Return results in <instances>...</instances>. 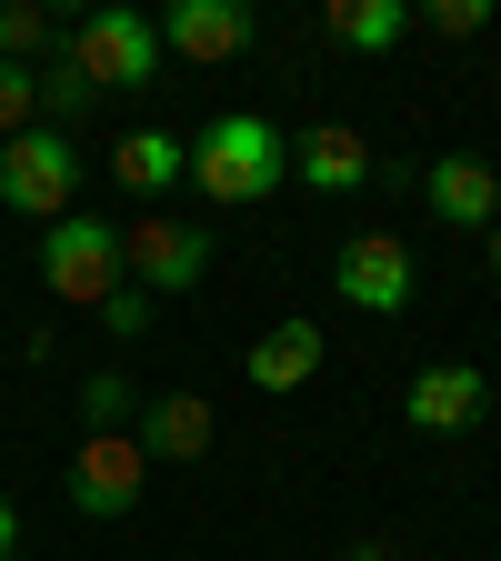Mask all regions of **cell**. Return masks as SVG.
Listing matches in <instances>:
<instances>
[{"label":"cell","instance_id":"cell-1","mask_svg":"<svg viewBox=\"0 0 501 561\" xmlns=\"http://www.w3.org/2000/svg\"><path fill=\"white\" fill-rule=\"evenodd\" d=\"M191 181H201V201L251 210V201H271L281 181H292V140H281L261 111H221L210 130H191Z\"/></svg>","mask_w":501,"mask_h":561},{"label":"cell","instance_id":"cell-2","mask_svg":"<svg viewBox=\"0 0 501 561\" xmlns=\"http://www.w3.org/2000/svg\"><path fill=\"white\" fill-rule=\"evenodd\" d=\"M70 201H81V140L31 121L21 140H0V210H21V221H70Z\"/></svg>","mask_w":501,"mask_h":561},{"label":"cell","instance_id":"cell-3","mask_svg":"<svg viewBox=\"0 0 501 561\" xmlns=\"http://www.w3.org/2000/svg\"><path fill=\"white\" fill-rule=\"evenodd\" d=\"M60 50L81 60V81L91 91H140L161 70V21L151 11H121V0H101V11H81L60 31Z\"/></svg>","mask_w":501,"mask_h":561},{"label":"cell","instance_id":"cell-4","mask_svg":"<svg viewBox=\"0 0 501 561\" xmlns=\"http://www.w3.org/2000/svg\"><path fill=\"white\" fill-rule=\"evenodd\" d=\"M121 280H130V271H121V231H111V221L70 210V221H50V231H41V291H50V301L101 311Z\"/></svg>","mask_w":501,"mask_h":561},{"label":"cell","instance_id":"cell-5","mask_svg":"<svg viewBox=\"0 0 501 561\" xmlns=\"http://www.w3.org/2000/svg\"><path fill=\"white\" fill-rule=\"evenodd\" d=\"M140 481H151L140 432H81V451H70V512H81V522H130Z\"/></svg>","mask_w":501,"mask_h":561},{"label":"cell","instance_id":"cell-6","mask_svg":"<svg viewBox=\"0 0 501 561\" xmlns=\"http://www.w3.org/2000/svg\"><path fill=\"white\" fill-rule=\"evenodd\" d=\"M331 291H341L351 311H411L421 261H411V241H401V231H351V241H341V261H331Z\"/></svg>","mask_w":501,"mask_h":561},{"label":"cell","instance_id":"cell-7","mask_svg":"<svg viewBox=\"0 0 501 561\" xmlns=\"http://www.w3.org/2000/svg\"><path fill=\"white\" fill-rule=\"evenodd\" d=\"M121 271L140 280V291H191V280L210 271V231L201 221H171V210H140V221L121 231Z\"/></svg>","mask_w":501,"mask_h":561},{"label":"cell","instance_id":"cell-8","mask_svg":"<svg viewBox=\"0 0 501 561\" xmlns=\"http://www.w3.org/2000/svg\"><path fill=\"white\" fill-rule=\"evenodd\" d=\"M251 41H261L251 0H171V11H161V50H181V60H201V70L241 60Z\"/></svg>","mask_w":501,"mask_h":561},{"label":"cell","instance_id":"cell-9","mask_svg":"<svg viewBox=\"0 0 501 561\" xmlns=\"http://www.w3.org/2000/svg\"><path fill=\"white\" fill-rule=\"evenodd\" d=\"M481 411H491V381L471 362H432V371H411V391H401V421H411V432H432V442L471 432Z\"/></svg>","mask_w":501,"mask_h":561},{"label":"cell","instance_id":"cell-10","mask_svg":"<svg viewBox=\"0 0 501 561\" xmlns=\"http://www.w3.org/2000/svg\"><path fill=\"white\" fill-rule=\"evenodd\" d=\"M421 201H432V221H452V231H491L501 221V171L481 151H442L421 171Z\"/></svg>","mask_w":501,"mask_h":561},{"label":"cell","instance_id":"cell-11","mask_svg":"<svg viewBox=\"0 0 501 561\" xmlns=\"http://www.w3.org/2000/svg\"><path fill=\"white\" fill-rule=\"evenodd\" d=\"M292 181H301V191H362V181H372V140L351 130V121H311V130L292 140Z\"/></svg>","mask_w":501,"mask_h":561},{"label":"cell","instance_id":"cell-12","mask_svg":"<svg viewBox=\"0 0 501 561\" xmlns=\"http://www.w3.org/2000/svg\"><path fill=\"white\" fill-rule=\"evenodd\" d=\"M241 381L251 391H301V381H321V321H271L241 351Z\"/></svg>","mask_w":501,"mask_h":561},{"label":"cell","instance_id":"cell-13","mask_svg":"<svg viewBox=\"0 0 501 561\" xmlns=\"http://www.w3.org/2000/svg\"><path fill=\"white\" fill-rule=\"evenodd\" d=\"M111 181H121L130 201H151V210H161V201L191 181V140H181V130H130L121 151H111Z\"/></svg>","mask_w":501,"mask_h":561},{"label":"cell","instance_id":"cell-14","mask_svg":"<svg viewBox=\"0 0 501 561\" xmlns=\"http://www.w3.org/2000/svg\"><path fill=\"white\" fill-rule=\"evenodd\" d=\"M140 451H151V461H201L210 451V401L201 391H151V411H140Z\"/></svg>","mask_w":501,"mask_h":561},{"label":"cell","instance_id":"cell-15","mask_svg":"<svg viewBox=\"0 0 501 561\" xmlns=\"http://www.w3.org/2000/svg\"><path fill=\"white\" fill-rule=\"evenodd\" d=\"M411 21H421L411 0H321V31H331L341 50H401Z\"/></svg>","mask_w":501,"mask_h":561},{"label":"cell","instance_id":"cell-16","mask_svg":"<svg viewBox=\"0 0 501 561\" xmlns=\"http://www.w3.org/2000/svg\"><path fill=\"white\" fill-rule=\"evenodd\" d=\"M91 101H101V91L81 81V60L50 50V60H41V121H50V130H70V121H91Z\"/></svg>","mask_w":501,"mask_h":561},{"label":"cell","instance_id":"cell-17","mask_svg":"<svg viewBox=\"0 0 501 561\" xmlns=\"http://www.w3.org/2000/svg\"><path fill=\"white\" fill-rule=\"evenodd\" d=\"M41 50H60V21L41 11V0H0V60L41 70Z\"/></svg>","mask_w":501,"mask_h":561},{"label":"cell","instance_id":"cell-18","mask_svg":"<svg viewBox=\"0 0 501 561\" xmlns=\"http://www.w3.org/2000/svg\"><path fill=\"white\" fill-rule=\"evenodd\" d=\"M130 401H140L130 371H91L81 381V421H91V432H130Z\"/></svg>","mask_w":501,"mask_h":561},{"label":"cell","instance_id":"cell-19","mask_svg":"<svg viewBox=\"0 0 501 561\" xmlns=\"http://www.w3.org/2000/svg\"><path fill=\"white\" fill-rule=\"evenodd\" d=\"M41 121V70H21V60H0V140H21Z\"/></svg>","mask_w":501,"mask_h":561},{"label":"cell","instance_id":"cell-20","mask_svg":"<svg viewBox=\"0 0 501 561\" xmlns=\"http://www.w3.org/2000/svg\"><path fill=\"white\" fill-rule=\"evenodd\" d=\"M151 311H161V301L140 291V280H121V291L101 301V331H111V341H140V331H151Z\"/></svg>","mask_w":501,"mask_h":561},{"label":"cell","instance_id":"cell-21","mask_svg":"<svg viewBox=\"0 0 501 561\" xmlns=\"http://www.w3.org/2000/svg\"><path fill=\"white\" fill-rule=\"evenodd\" d=\"M421 21H432L442 41H481V31H491V0H432Z\"/></svg>","mask_w":501,"mask_h":561},{"label":"cell","instance_id":"cell-22","mask_svg":"<svg viewBox=\"0 0 501 561\" xmlns=\"http://www.w3.org/2000/svg\"><path fill=\"white\" fill-rule=\"evenodd\" d=\"M11 551H21V502L0 491V561H11Z\"/></svg>","mask_w":501,"mask_h":561},{"label":"cell","instance_id":"cell-23","mask_svg":"<svg viewBox=\"0 0 501 561\" xmlns=\"http://www.w3.org/2000/svg\"><path fill=\"white\" fill-rule=\"evenodd\" d=\"M351 561H401V551H391V541L372 531V541H351Z\"/></svg>","mask_w":501,"mask_h":561},{"label":"cell","instance_id":"cell-24","mask_svg":"<svg viewBox=\"0 0 501 561\" xmlns=\"http://www.w3.org/2000/svg\"><path fill=\"white\" fill-rule=\"evenodd\" d=\"M481 261H491V271H501V221H491V231H481Z\"/></svg>","mask_w":501,"mask_h":561}]
</instances>
